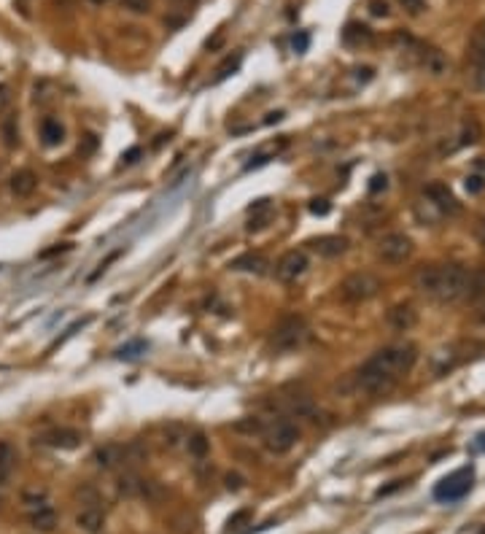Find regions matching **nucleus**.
<instances>
[{
  "label": "nucleus",
  "instance_id": "nucleus-22",
  "mask_svg": "<svg viewBox=\"0 0 485 534\" xmlns=\"http://www.w3.org/2000/svg\"><path fill=\"white\" fill-rule=\"evenodd\" d=\"M480 297H485V265L472 267V270H469L466 297H464V300H480Z\"/></svg>",
  "mask_w": 485,
  "mask_h": 534
},
{
  "label": "nucleus",
  "instance_id": "nucleus-54",
  "mask_svg": "<svg viewBox=\"0 0 485 534\" xmlns=\"http://www.w3.org/2000/svg\"><path fill=\"white\" fill-rule=\"evenodd\" d=\"M0 505H3V499H0Z\"/></svg>",
  "mask_w": 485,
  "mask_h": 534
},
{
  "label": "nucleus",
  "instance_id": "nucleus-49",
  "mask_svg": "<svg viewBox=\"0 0 485 534\" xmlns=\"http://www.w3.org/2000/svg\"><path fill=\"white\" fill-rule=\"evenodd\" d=\"M472 451H477V454H483V451H485V432H480V435L475 437V442H472Z\"/></svg>",
  "mask_w": 485,
  "mask_h": 534
},
{
  "label": "nucleus",
  "instance_id": "nucleus-34",
  "mask_svg": "<svg viewBox=\"0 0 485 534\" xmlns=\"http://www.w3.org/2000/svg\"><path fill=\"white\" fill-rule=\"evenodd\" d=\"M480 141V124L472 119L464 124V132H461V144H477Z\"/></svg>",
  "mask_w": 485,
  "mask_h": 534
},
{
  "label": "nucleus",
  "instance_id": "nucleus-5",
  "mask_svg": "<svg viewBox=\"0 0 485 534\" xmlns=\"http://www.w3.org/2000/svg\"><path fill=\"white\" fill-rule=\"evenodd\" d=\"M380 291V278L372 273H351L340 281V297L345 302H367Z\"/></svg>",
  "mask_w": 485,
  "mask_h": 534
},
{
  "label": "nucleus",
  "instance_id": "nucleus-20",
  "mask_svg": "<svg viewBox=\"0 0 485 534\" xmlns=\"http://www.w3.org/2000/svg\"><path fill=\"white\" fill-rule=\"evenodd\" d=\"M232 270H240V273H254V275H262L267 273V259L262 254H242L238 259H232Z\"/></svg>",
  "mask_w": 485,
  "mask_h": 534
},
{
  "label": "nucleus",
  "instance_id": "nucleus-48",
  "mask_svg": "<svg viewBox=\"0 0 485 534\" xmlns=\"http://www.w3.org/2000/svg\"><path fill=\"white\" fill-rule=\"evenodd\" d=\"M475 235H477V241H480V246L485 248V216L477 221V227H475Z\"/></svg>",
  "mask_w": 485,
  "mask_h": 534
},
{
  "label": "nucleus",
  "instance_id": "nucleus-12",
  "mask_svg": "<svg viewBox=\"0 0 485 534\" xmlns=\"http://www.w3.org/2000/svg\"><path fill=\"white\" fill-rule=\"evenodd\" d=\"M124 461H127V448L119 442H105L95 451V464L103 470H116Z\"/></svg>",
  "mask_w": 485,
  "mask_h": 534
},
{
  "label": "nucleus",
  "instance_id": "nucleus-51",
  "mask_svg": "<svg viewBox=\"0 0 485 534\" xmlns=\"http://www.w3.org/2000/svg\"><path fill=\"white\" fill-rule=\"evenodd\" d=\"M92 3H95V6H103V3H108V0H92Z\"/></svg>",
  "mask_w": 485,
  "mask_h": 534
},
{
  "label": "nucleus",
  "instance_id": "nucleus-35",
  "mask_svg": "<svg viewBox=\"0 0 485 534\" xmlns=\"http://www.w3.org/2000/svg\"><path fill=\"white\" fill-rule=\"evenodd\" d=\"M121 8L130 14H148L151 11V0H121Z\"/></svg>",
  "mask_w": 485,
  "mask_h": 534
},
{
  "label": "nucleus",
  "instance_id": "nucleus-1",
  "mask_svg": "<svg viewBox=\"0 0 485 534\" xmlns=\"http://www.w3.org/2000/svg\"><path fill=\"white\" fill-rule=\"evenodd\" d=\"M415 359L418 348L412 343L386 345L362 364V370L356 372V386L367 394H386L415 367Z\"/></svg>",
  "mask_w": 485,
  "mask_h": 534
},
{
  "label": "nucleus",
  "instance_id": "nucleus-2",
  "mask_svg": "<svg viewBox=\"0 0 485 534\" xmlns=\"http://www.w3.org/2000/svg\"><path fill=\"white\" fill-rule=\"evenodd\" d=\"M469 270L464 265H426L415 273V289L436 302H456L466 297Z\"/></svg>",
  "mask_w": 485,
  "mask_h": 534
},
{
  "label": "nucleus",
  "instance_id": "nucleus-10",
  "mask_svg": "<svg viewBox=\"0 0 485 534\" xmlns=\"http://www.w3.org/2000/svg\"><path fill=\"white\" fill-rule=\"evenodd\" d=\"M41 445H48V448H60V451H71L81 442V432L78 429H71V427H57V429H48L44 435L38 437Z\"/></svg>",
  "mask_w": 485,
  "mask_h": 534
},
{
  "label": "nucleus",
  "instance_id": "nucleus-43",
  "mask_svg": "<svg viewBox=\"0 0 485 534\" xmlns=\"http://www.w3.org/2000/svg\"><path fill=\"white\" fill-rule=\"evenodd\" d=\"M329 211H332V205L326 200H313L310 203V214H315V216H326Z\"/></svg>",
  "mask_w": 485,
  "mask_h": 534
},
{
  "label": "nucleus",
  "instance_id": "nucleus-15",
  "mask_svg": "<svg viewBox=\"0 0 485 534\" xmlns=\"http://www.w3.org/2000/svg\"><path fill=\"white\" fill-rule=\"evenodd\" d=\"M8 189L14 197H30V194L38 189V175L33 173V170H17L14 175H11V181H8Z\"/></svg>",
  "mask_w": 485,
  "mask_h": 534
},
{
  "label": "nucleus",
  "instance_id": "nucleus-32",
  "mask_svg": "<svg viewBox=\"0 0 485 534\" xmlns=\"http://www.w3.org/2000/svg\"><path fill=\"white\" fill-rule=\"evenodd\" d=\"M143 351H146V343L143 340H135V343L121 345L119 351H116V356H119V359H135V356H141Z\"/></svg>",
  "mask_w": 485,
  "mask_h": 534
},
{
  "label": "nucleus",
  "instance_id": "nucleus-18",
  "mask_svg": "<svg viewBox=\"0 0 485 534\" xmlns=\"http://www.w3.org/2000/svg\"><path fill=\"white\" fill-rule=\"evenodd\" d=\"M38 132H41L44 146H48V148H51V146H60L62 141H65V127H62V121L54 119V117H44Z\"/></svg>",
  "mask_w": 485,
  "mask_h": 534
},
{
  "label": "nucleus",
  "instance_id": "nucleus-23",
  "mask_svg": "<svg viewBox=\"0 0 485 534\" xmlns=\"http://www.w3.org/2000/svg\"><path fill=\"white\" fill-rule=\"evenodd\" d=\"M0 135H3L6 148H17V146H19V124H17V114H3Z\"/></svg>",
  "mask_w": 485,
  "mask_h": 534
},
{
  "label": "nucleus",
  "instance_id": "nucleus-6",
  "mask_svg": "<svg viewBox=\"0 0 485 534\" xmlns=\"http://www.w3.org/2000/svg\"><path fill=\"white\" fill-rule=\"evenodd\" d=\"M475 485V470L472 467H461L456 472H450L448 478H442L434 485V499L439 502H459L464 499Z\"/></svg>",
  "mask_w": 485,
  "mask_h": 534
},
{
  "label": "nucleus",
  "instance_id": "nucleus-52",
  "mask_svg": "<svg viewBox=\"0 0 485 534\" xmlns=\"http://www.w3.org/2000/svg\"><path fill=\"white\" fill-rule=\"evenodd\" d=\"M175 3H192V0H175Z\"/></svg>",
  "mask_w": 485,
  "mask_h": 534
},
{
  "label": "nucleus",
  "instance_id": "nucleus-45",
  "mask_svg": "<svg viewBox=\"0 0 485 534\" xmlns=\"http://www.w3.org/2000/svg\"><path fill=\"white\" fill-rule=\"evenodd\" d=\"M388 187V178L383 173H378V175H372V184H369V192H383Z\"/></svg>",
  "mask_w": 485,
  "mask_h": 534
},
{
  "label": "nucleus",
  "instance_id": "nucleus-40",
  "mask_svg": "<svg viewBox=\"0 0 485 534\" xmlns=\"http://www.w3.org/2000/svg\"><path fill=\"white\" fill-rule=\"evenodd\" d=\"M248 518H251V510H240V513H235V515H232V518L227 521L229 532H232V529H240V526L245 524V521H248Z\"/></svg>",
  "mask_w": 485,
  "mask_h": 534
},
{
  "label": "nucleus",
  "instance_id": "nucleus-37",
  "mask_svg": "<svg viewBox=\"0 0 485 534\" xmlns=\"http://www.w3.org/2000/svg\"><path fill=\"white\" fill-rule=\"evenodd\" d=\"M240 68V54H235V57H227L224 62H221V68H218V78H227L229 73H235Z\"/></svg>",
  "mask_w": 485,
  "mask_h": 534
},
{
  "label": "nucleus",
  "instance_id": "nucleus-38",
  "mask_svg": "<svg viewBox=\"0 0 485 534\" xmlns=\"http://www.w3.org/2000/svg\"><path fill=\"white\" fill-rule=\"evenodd\" d=\"M469 81L477 92H485V65H475L472 73H469Z\"/></svg>",
  "mask_w": 485,
  "mask_h": 534
},
{
  "label": "nucleus",
  "instance_id": "nucleus-31",
  "mask_svg": "<svg viewBox=\"0 0 485 534\" xmlns=\"http://www.w3.org/2000/svg\"><path fill=\"white\" fill-rule=\"evenodd\" d=\"M289 413H294V415H302V418L313 415V413H315L313 399H310V397H305V394H299V397H291V399H289Z\"/></svg>",
  "mask_w": 485,
  "mask_h": 534
},
{
  "label": "nucleus",
  "instance_id": "nucleus-44",
  "mask_svg": "<svg viewBox=\"0 0 485 534\" xmlns=\"http://www.w3.org/2000/svg\"><path fill=\"white\" fill-rule=\"evenodd\" d=\"M224 483H227V488H229V491H240L245 481H242V475H238V472H229V475L224 478Z\"/></svg>",
  "mask_w": 485,
  "mask_h": 534
},
{
  "label": "nucleus",
  "instance_id": "nucleus-16",
  "mask_svg": "<svg viewBox=\"0 0 485 534\" xmlns=\"http://www.w3.org/2000/svg\"><path fill=\"white\" fill-rule=\"evenodd\" d=\"M76 524H78V529H84L87 534H97L103 532V526H105V515H103V510L95 508V505H87V508L78 510Z\"/></svg>",
  "mask_w": 485,
  "mask_h": 534
},
{
  "label": "nucleus",
  "instance_id": "nucleus-27",
  "mask_svg": "<svg viewBox=\"0 0 485 534\" xmlns=\"http://www.w3.org/2000/svg\"><path fill=\"white\" fill-rule=\"evenodd\" d=\"M472 62L475 65H485V19L477 24L475 35H472Z\"/></svg>",
  "mask_w": 485,
  "mask_h": 534
},
{
  "label": "nucleus",
  "instance_id": "nucleus-46",
  "mask_svg": "<svg viewBox=\"0 0 485 534\" xmlns=\"http://www.w3.org/2000/svg\"><path fill=\"white\" fill-rule=\"evenodd\" d=\"M138 157H141V148L135 146V148H130V151L121 157V162H124V165H135V162H138Z\"/></svg>",
  "mask_w": 485,
  "mask_h": 534
},
{
  "label": "nucleus",
  "instance_id": "nucleus-19",
  "mask_svg": "<svg viewBox=\"0 0 485 534\" xmlns=\"http://www.w3.org/2000/svg\"><path fill=\"white\" fill-rule=\"evenodd\" d=\"M57 510L44 505V508H35L30 513V526L35 529V532H54L57 529Z\"/></svg>",
  "mask_w": 485,
  "mask_h": 534
},
{
  "label": "nucleus",
  "instance_id": "nucleus-42",
  "mask_svg": "<svg viewBox=\"0 0 485 534\" xmlns=\"http://www.w3.org/2000/svg\"><path fill=\"white\" fill-rule=\"evenodd\" d=\"M483 187H485L483 175H469V178H466V192H469V194L483 192Z\"/></svg>",
  "mask_w": 485,
  "mask_h": 534
},
{
  "label": "nucleus",
  "instance_id": "nucleus-14",
  "mask_svg": "<svg viewBox=\"0 0 485 534\" xmlns=\"http://www.w3.org/2000/svg\"><path fill=\"white\" fill-rule=\"evenodd\" d=\"M342 44L348 49H364L372 44V30L362 22H348L342 30Z\"/></svg>",
  "mask_w": 485,
  "mask_h": 534
},
{
  "label": "nucleus",
  "instance_id": "nucleus-29",
  "mask_svg": "<svg viewBox=\"0 0 485 534\" xmlns=\"http://www.w3.org/2000/svg\"><path fill=\"white\" fill-rule=\"evenodd\" d=\"M22 502L30 510L44 508V505H48V491H46V488H38V485H33V488H24V491H22Z\"/></svg>",
  "mask_w": 485,
  "mask_h": 534
},
{
  "label": "nucleus",
  "instance_id": "nucleus-8",
  "mask_svg": "<svg viewBox=\"0 0 485 534\" xmlns=\"http://www.w3.org/2000/svg\"><path fill=\"white\" fill-rule=\"evenodd\" d=\"M308 265H310V262H308V254H305V251L291 248V251H286V254L278 259V265H275V275H278V281L291 284V281H297V278H302V275H305Z\"/></svg>",
  "mask_w": 485,
  "mask_h": 534
},
{
  "label": "nucleus",
  "instance_id": "nucleus-4",
  "mask_svg": "<svg viewBox=\"0 0 485 534\" xmlns=\"http://www.w3.org/2000/svg\"><path fill=\"white\" fill-rule=\"evenodd\" d=\"M265 448L272 454H289L299 440V427L291 418H275L270 427H265Z\"/></svg>",
  "mask_w": 485,
  "mask_h": 534
},
{
  "label": "nucleus",
  "instance_id": "nucleus-33",
  "mask_svg": "<svg viewBox=\"0 0 485 534\" xmlns=\"http://www.w3.org/2000/svg\"><path fill=\"white\" fill-rule=\"evenodd\" d=\"M11 105H14V89H11V84L0 81V117H3V114H8V111H11Z\"/></svg>",
  "mask_w": 485,
  "mask_h": 534
},
{
  "label": "nucleus",
  "instance_id": "nucleus-25",
  "mask_svg": "<svg viewBox=\"0 0 485 534\" xmlns=\"http://www.w3.org/2000/svg\"><path fill=\"white\" fill-rule=\"evenodd\" d=\"M121 497H141V488H143V478H138L135 472H124L116 481Z\"/></svg>",
  "mask_w": 485,
  "mask_h": 534
},
{
  "label": "nucleus",
  "instance_id": "nucleus-3",
  "mask_svg": "<svg viewBox=\"0 0 485 534\" xmlns=\"http://www.w3.org/2000/svg\"><path fill=\"white\" fill-rule=\"evenodd\" d=\"M308 340H310V329H308L305 318L286 316V318L275 327V332H272V338H270V345H272V351H278V354H289V351H299Z\"/></svg>",
  "mask_w": 485,
  "mask_h": 534
},
{
  "label": "nucleus",
  "instance_id": "nucleus-30",
  "mask_svg": "<svg viewBox=\"0 0 485 534\" xmlns=\"http://www.w3.org/2000/svg\"><path fill=\"white\" fill-rule=\"evenodd\" d=\"M162 437H165V440H162V442H165V448L175 451L181 442H186V437L189 435H186V429H184L181 424H170V427H165V435Z\"/></svg>",
  "mask_w": 485,
  "mask_h": 534
},
{
  "label": "nucleus",
  "instance_id": "nucleus-21",
  "mask_svg": "<svg viewBox=\"0 0 485 534\" xmlns=\"http://www.w3.org/2000/svg\"><path fill=\"white\" fill-rule=\"evenodd\" d=\"M17 467V451L11 442H0V485L11 481V472Z\"/></svg>",
  "mask_w": 485,
  "mask_h": 534
},
{
  "label": "nucleus",
  "instance_id": "nucleus-53",
  "mask_svg": "<svg viewBox=\"0 0 485 534\" xmlns=\"http://www.w3.org/2000/svg\"><path fill=\"white\" fill-rule=\"evenodd\" d=\"M480 534H485V526H483V532H480Z\"/></svg>",
  "mask_w": 485,
  "mask_h": 534
},
{
  "label": "nucleus",
  "instance_id": "nucleus-13",
  "mask_svg": "<svg viewBox=\"0 0 485 534\" xmlns=\"http://www.w3.org/2000/svg\"><path fill=\"white\" fill-rule=\"evenodd\" d=\"M386 321L396 332H407V329H412L418 324V311L412 305H407V302L405 305H394L386 313Z\"/></svg>",
  "mask_w": 485,
  "mask_h": 534
},
{
  "label": "nucleus",
  "instance_id": "nucleus-11",
  "mask_svg": "<svg viewBox=\"0 0 485 534\" xmlns=\"http://www.w3.org/2000/svg\"><path fill=\"white\" fill-rule=\"evenodd\" d=\"M310 248H313L318 257H326V259H335L340 254H345L348 251V238H342V235H321V238H313V241L308 243Z\"/></svg>",
  "mask_w": 485,
  "mask_h": 534
},
{
  "label": "nucleus",
  "instance_id": "nucleus-41",
  "mask_svg": "<svg viewBox=\"0 0 485 534\" xmlns=\"http://www.w3.org/2000/svg\"><path fill=\"white\" fill-rule=\"evenodd\" d=\"M308 46H310V35H308V33H297V35H294V51H297V54H305Z\"/></svg>",
  "mask_w": 485,
  "mask_h": 534
},
{
  "label": "nucleus",
  "instance_id": "nucleus-9",
  "mask_svg": "<svg viewBox=\"0 0 485 534\" xmlns=\"http://www.w3.org/2000/svg\"><path fill=\"white\" fill-rule=\"evenodd\" d=\"M423 197L429 200V205H434L439 214H456L459 211V203H456V197L450 192V187L442 184V181H432L423 189Z\"/></svg>",
  "mask_w": 485,
  "mask_h": 534
},
{
  "label": "nucleus",
  "instance_id": "nucleus-50",
  "mask_svg": "<svg viewBox=\"0 0 485 534\" xmlns=\"http://www.w3.org/2000/svg\"><path fill=\"white\" fill-rule=\"evenodd\" d=\"M283 119V114L281 111H275V114H267V124H272V121H281Z\"/></svg>",
  "mask_w": 485,
  "mask_h": 534
},
{
  "label": "nucleus",
  "instance_id": "nucleus-39",
  "mask_svg": "<svg viewBox=\"0 0 485 534\" xmlns=\"http://www.w3.org/2000/svg\"><path fill=\"white\" fill-rule=\"evenodd\" d=\"M399 6H402L410 17H418V14L426 8V0H399Z\"/></svg>",
  "mask_w": 485,
  "mask_h": 534
},
{
  "label": "nucleus",
  "instance_id": "nucleus-28",
  "mask_svg": "<svg viewBox=\"0 0 485 534\" xmlns=\"http://www.w3.org/2000/svg\"><path fill=\"white\" fill-rule=\"evenodd\" d=\"M232 429L240 432V435H262L265 432V421L259 415H245V418L232 424Z\"/></svg>",
  "mask_w": 485,
  "mask_h": 534
},
{
  "label": "nucleus",
  "instance_id": "nucleus-24",
  "mask_svg": "<svg viewBox=\"0 0 485 534\" xmlns=\"http://www.w3.org/2000/svg\"><path fill=\"white\" fill-rule=\"evenodd\" d=\"M186 448H189V454H192L194 459H205L211 454V440L205 437V432L197 429V432L186 437Z\"/></svg>",
  "mask_w": 485,
  "mask_h": 534
},
{
  "label": "nucleus",
  "instance_id": "nucleus-26",
  "mask_svg": "<svg viewBox=\"0 0 485 534\" xmlns=\"http://www.w3.org/2000/svg\"><path fill=\"white\" fill-rule=\"evenodd\" d=\"M423 68L432 73V76H442V73L448 71V57H445L439 49H429V51L423 54Z\"/></svg>",
  "mask_w": 485,
  "mask_h": 534
},
{
  "label": "nucleus",
  "instance_id": "nucleus-17",
  "mask_svg": "<svg viewBox=\"0 0 485 534\" xmlns=\"http://www.w3.org/2000/svg\"><path fill=\"white\" fill-rule=\"evenodd\" d=\"M248 216H251V221H248V230H251V232L265 230L267 224L272 221V203H270L267 197L256 200V203L248 208Z\"/></svg>",
  "mask_w": 485,
  "mask_h": 534
},
{
  "label": "nucleus",
  "instance_id": "nucleus-7",
  "mask_svg": "<svg viewBox=\"0 0 485 534\" xmlns=\"http://www.w3.org/2000/svg\"><path fill=\"white\" fill-rule=\"evenodd\" d=\"M412 257V241L402 232H391L378 243V259L383 265H402Z\"/></svg>",
  "mask_w": 485,
  "mask_h": 534
},
{
  "label": "nucleus",
  "instance_id": "nucleus-36",
  "mask_svg": "<svg viewBox=\"0 0 485 534\" xmlns=\"http://www.w3.org/2000/svg\"><path fill=\"white\" fill-rule=\"evenodd\" d=\"M369 14L375 17V19H388L391 17V6H388L386 0H369Z\"/></svg>",
  "mask_w": 485,
  "mask_h": 534
},
{
  "label": "nucleus",
  "instance_id": "nucleus-47",
  "mask_svg": "<svg viewBox=\"0 0 485 534\" xmlns=\"http://www.w3.org/2000/svg\"><path fill=\"white\" fill-rule=\"evenodd\" d=\"M221 41H224V30H218L216 35H213V38H211V41H208L205 46H208V51H213V49L221 46Z\"/></svg>",
  "mask_w": 485,
  "mask_h": 534
}]
</instances>
